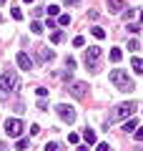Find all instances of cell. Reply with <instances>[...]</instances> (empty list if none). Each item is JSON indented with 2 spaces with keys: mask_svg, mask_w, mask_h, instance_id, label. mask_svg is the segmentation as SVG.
<instances>
[{
  "mask_svg": "<svg viewBox=\"0 0 143 151\" xmlns=\"http://www.w3.org/2000/svg\"><path fill=\"white\" fill-rule=\"evenodd\" d=\"M58 23H60V25H70V15H60Z\"/></svg>",
  "mask_w": 143,
  "mask_h": 151,
  "instance_id": "cell-25",
  "label": "cell"
},
{
  "mask_svg": "<svg viewBox=\"0 0 143 151\" xmlns=\"http://www.w3.org/2000/svg\"><path fill=\"white\" fill-rule=\"evenodd\" d=\"M23 3H33V0H23Z\"/></svg>",
  "mask_w": 143,
  "mask_h": 151,
  "instance_id": "cell-35",
  "label": "cell"
},
{
  "mask_svg": "<svg viewBox=\"0 0 143 151\" xmlns=\"http://www.w3.org/2000/svg\"><path fill=\"white\" fill-rule=\"evenodd\" d=\"M136 108H138V103H136V101H123V103H118V106H116V108L111 111L108 121H111V124H116V121L131 119L133 113H136Z\"/></svg>",
  "mask_w": 143,
  "mask_h": 151,
  "instance_id": "cell-1",
  "label": "cell"
},
{
  "mask_svg": "<svg viewBox=\"0 0 143 151\" xmlns=\"http://www.w3.org/2000/svg\"><path fill=\"white\" fill-rule=\"evenodd\" d=\"M138 48H141V45H138V40H136V38H131V40H128V50L133 53V50H138Z\"/></svg>",
  "mask_w": 143,
  "mask_h": 151,
  "instance_id": "cell-20",
  "label": "cell"
},
{
  "mask_svg": "<svg viewBox=\"0 0 143 151\" xmlns=\"http://www.w3.org/2000/svg\"><path fill=\"white\" fill-rule=\"evenodd\" d=\"M45 151H63V149H60V144H55V141H53V144L45 146Z\"/></svg>",
  "mask_w": 143,
  "mask_h": 151,
  "instance_id": "cell-24",
  "label": "cell"
},
{
  "mask_svg": "<svg viewBox=\"0 0 143 151\" xmlns=\"http://www.w3.org/2000/svg\"><path fill=\"white\" fill-rule=\"evenodd\" d=\"M58 13H60V8H58V5H48V18H55Z\"/></svg>",
  "mask_w": 143,
  "mask_h": 151,
  "instance_id": "cell-19",
  "label": "cell"
},
{
  "mask_svg": "<svg viewBox=\"0 0 143 151\" xmlns=\"http://www.w3.org/2000/svg\"><path fill=\"white\" fill-rule=\"evenodd\" d=\"M98 58H101V48H98V45H90V48L85 50V55H83V60H85V65H88V68H95Z\"/></svg>",
  "mask_w": 143,
  "mask_h": 151,
  "instance_id": "cell-6",
  "label": "cell"
},
{
  "mask_svg": "<svg viewBox=\"0 0 143 151\" xmlns=\"http://www.w3.org/2000/svg\"><path fill=\"white\" fill-rule=\"evenodd\" d=\"M30 134H33V136H35V134H40V126H38V124H33V126H30Z\"/></svg>",
  "mask_w": 143,
  "mask_h": 151,
  "instance_id": "cell-29",
  "label": "cell"
},
{
  "mask_svg": "<svg viewBox=\"0 0 143 151\" xmlns=\"http://www.w3.org/2000/svg\"><path fill=\"white\" fill-rule=\"evenodd\" d=\"M55 113H58L65 124H73V121H75V111L68 106V103H58V106H55Z\"/></svg>",
  "mask_w": 143,
  "mask_h": 151,
  "instance_id": "cell-5",
  "label": "cell"
},
{
  "mask_svg": "<svg viewBox=\"0 0 143 151\" xmlns=\"http://www.w3.org/2000/svg\"><path fill=\"white\" fill-rule=\"evenodd\" d=\"M65 68L73 70V68H75V58H70V55H68V58H65Z\"/></svg>",
  "mask_w": 143,
  "mask_h": 151,
  "instance_id": "cell-23",
  "label": "cell"
},
{
  "mask_svg": "<svg viewBox=\"0 0 143 151\" xmlns=\"http://www.w3.org/2000/svg\"><path fill=\"white\" fill-rule=\"evenodd\" d=\"M78 139H80L78 134H68V141H70V144H78Z\"/></svg>",
  "mask_w": 143,
  "mask_h": 151,
  "instance_id": "cell-27",
  "label": "cell"
},
{
  "mask_svg": "<svg viewBox=\"0 0 143 151\" xmlns=\"http://www.w3.org/2000/svg\"><path fill=\"white\" fill-rule=\"evenodd\" d=\"M111 81H113V86L118 88V91H123V93H131L133 88H136V83H133V78L126 73V70H121V68H116V70H111Z\"/></svg>",
  "mask_w": 143,
  "mask_h": 151,
  "instance_id": "cell-2",
  "label": "cell"
},
{
  "mask_svg": "<svg viewBox=\"0 0 143 151\" xmlns=\"http://www.w3.org/2000/svg\"><path fill=\"white\" fill-rule=\"evenodd\" d=\"M78 151H88V149H78Z\"/></svg>",
  "mask_w": 143,
  "mask_h": 151,
  "instance_id": "cell-36",
  "label": "cell"
},
{
  "mask_svg": "<svg viewBox=\"0 0 143 151\" xmlns=\"http://www.w3.org/2000/svg\"><path fill=\"white\" fill-rule=\"evenodd\" d=\"M141 23H143V10H141Z\"/></svg>",
  "mask_w": 143,
  "mask_h": 151,
  "instance_id": "cell-34",
  "label": "cell"
},
{
  "mask_svg": "<svg viewBox=\"0 0 143 151\" xmlns=\"http://www.w3.org/2000/svg\"><path fill=\"white\" fill-rule=\"evenodd\" d=\"M90 33H93L98 40H103V38H106V30H103V28H90Z\"/></svg>",
  "mask_w": 143,
  "mask_h": 151,
  "instance_id": "cell-17",
  "label": "cell"
},
{
  "mask_svg": "<svg viewBox=\"0 0 143 151\" xmlns=\"http://www.w3.org/2000/svg\"><path fill=\"white\" fill-rule=\"evenodd\" d=\"M83 139L88 141V144H95V131H93V129H85V131H83Z\"/></svg>",
  "mask_w": 143,
  "mask_h": 151,
  "instance_id": "cell-13",
  "label": "cell"
},
{
  "mask_svg": "<svg viewBox=\"0 0 143 151\" xmlns=\"http://www.w3.org/2000/svg\"><path fill=\"white\" fill-rule=\"evenodd\" d=\"M35 55H38V60L40 63H48V60H53V50L50 48H45V45H35Z\"/></svg>",
  "mask_w": 143,
  "mask_h": 151,
  "instance_id": "cell-8",
  "label": "cell"
},
{
  "mask_svg": "<svg viewBox=\"0 0 143 151\" xmlns=\"http://www.w3.org/2000/svg\"><path fill=\"white\" fill-rule=\"evenodd\" d=\"M65 5H78V0H65Z\"/></svg>",
  "mask_w": 143,
  "mask_h": 151,
  "instance_id": "cell-33",
  "label": "cell"
},
{
  "mask_svg": "<svg viewBox=\"0 0 143 151\" xmlns=\"http://www.w3.org/2000/svg\"><path fill=\"white\" fill-rule=\"evenodd\" d=\"M0 151H8V144H5V141H0Z\"/></svg>",
  "mask_w": 143,
  "mask_h": 151,
  "instance_id": "cell-32",
  "label": "cell"
},
{
  "mask_svg": "<svg viewBox=\"0 0 143 151\" xmlns=\"http://www.w3.org/2000/svg\"><path fill=\"white\" fill-rule=\"evenodd\" d=\"M108 10L111 13H121L123 10V0H108Z\"/></svg>",
  "mask_w": 143,
  "mask_h": 151,
  "instance_id": "cell-10",
  "label": "cell"
},
{
  "mask_svg": "<svg viewBox=\"0 0 143 151\" xmlns=\"http://www.w3.org/2000/svg\"><path fill=\"white\" fill-rule=\"evenodd\" d=\"M138 129V121L136 119H128L126 124H123V131H128V134H131V131H136Z\"/></svg>",
  "mask_w": 143,
  "mask_h": 151,
  "instance_id": "cell-12",
  "label": "cell"
},
{
  "mask_svg": "<svg viewBox=\"0 0 143 151\" xmlns=\"http://www.w3.org/2000/svg\"><path fill=\"white\" fill-rule=\"evenodd\" d=\"M121 58H123V53H121V50H118V48H111V60H113V63H118Z\"/></svg>",
  "mask_w": 143,
  "mask_h": 151,
  "instance_id": "cell-15",
  "label": "cell"
},
{
  "mask_svg": "<svg viewBox=\"0 0 143 151\" xmlns=\"http://www.w3.org/2000/svg\"><path fill=\"white\" fill-rule=\"evenodd\" d=\"M128 30H131V33H138V30H141V25H136V23H131V25H128Z\"/></svg>",
  "mask_w": 143,
  "mask_h": 151,
  "instance_id": "cell-30",
  "label": "cell"
},
{
  "mask_svg": "<svg viewBox=\"0 0 143 151\" xmlns=\"http://www.w3.org/2000/svg\"><path fill=\"white\" fill-rule=\"evenodd\" d=\"M131 68L136 73H143V58H131Z\"/></svg>",
  "mask_w": 143,
  "mask_h": 151,
  "instance_id": "cell-11",
  "label": "cell"
},
{
  "mask_svg": "<svg viewBox=\"0 0 143 151\" xmlns=\"http://www.w3.org/2000/svg\"><path fill=\"white\" fill-rule=\"evenodd\" d=\"M10 15H13V20H23V13L18 8H10Z\"/></svg>",
  "mask_w": 143,
  "mask_h": 151,
  "instance_id": "cell-21",
  "label": "cell"
},
{
  "mask_svg": "<svg viewBox=\"0 0 143 151\" xmlns=\"http://www.w3.org/2000/svg\"><path fill=\"white\" fill-rule=\"evenodd\" d=\"M30 30L35 33V35H40V33H43V25H40L38 20H33V23H30Z\"/></svg>",
  "mask_w": 143,
  "mask_h": 151,
  "instance_id": "cell-18",
  "label": "cell"
},
{
  "mask_svg": "<svg viewBox=\"0 0 143 151\" xmlns=\"http://www.w3.org/2000/svg\"><path fill=\"white\" fill-rule=\"evenodd\" d=\"M63 38H65V35H63V30H53V35H50V40H53V43L58 45V43H63Z\"/></svg>",
  "mask_w": 143,
  "mask_h": 151,
  "instance_id": "cell-14",
  "label": "cell"
},
{
  "mask_svg": "<svg viewBox=\"0 0 143 151\" xmlns=\"http://www.w3.org/2000/svg\"><path fill=\"white\" fill-rule=\"evenodd\" d=\"M35 93H38L40 98H45V96H48V88H35Z\"/></svg>",
  "mask_w": 143,
  "mask_h": 151,
  "instance_id": "cell-26",
  "label": "cell"
},
{
  "mask_svg": "<svg viewBox=\"0 0 143 151\" xmlns=\"http://www.w3.org/2000/svg\"><path fill=\"white\" fill-rule=\"evenodd\" d=\"M83 43H85V38H83V35H75V38H73V45H75V48H80Z\"/></svg>",
  "mask_w": 143,
  "mask_h": 151,
  "instance_id": "cell-22",
  "label": "cell"
},
{
  "mask_svg": "<svg viewBox=\"0 0 143 151\" xmlns=\"http://www.w3.org/2000/svg\"><path fill=\"white\" fill-rule=\"evenodd\" d=\"M3 3H5V0H0V5H3Z\"/></svg>",
  "mask_w": 143,
  "mask_h": 151,
  "instance_id": "cell-37",
  "label": "cell"
},
{
  "mask_svg": "<svg viewBox=\"0 0 143 151\" xmlns=\"http://www.w3.org/2000/svg\"><path fill=\"white\" fill-rule=\"evenodd\" d=\"M133 134H136V141H143V129H136Z\"/></svg>",
  "mask_w": 143,
  "mask_h": 151,
  "instance_id": "cell-28",
  "label": "cell"
},
{
  "mask_svg": "<svg viewBox=\"0 0 143 151\" xmlns=\"http://www.w3.org/2000/svg\"><path fill=\"white\" fill-rule=\"evenodd\" d=\"M0 23H3V18H0Z\"/></svg>",
  "mask_w": 143,
  "mask_h": 151,
  "instance_id": "cell-38",
  "label": "cell"
},
{
  "mask_svg": "<svg viewBox=\"0 0 143 151\" xmlns=\"http://www.w3.org/2000/svg\"><path fill=\"white\" fill-rule=\"evenodd\" d=\"M23 129H25V126H23L20 119H8L5 121V134L10 136V139H18V136L23 134Z\"/></svg>",
  "mask_w": 143,
  "mask_h": 151,
  "instance_id": "cell-4",
  "label": "cell"
},
{
  "mask_svg": "<svg viewBox=\"0 0 143 151\" xmlns=\"http://www.w3.org/2000/svg\"><path fill=\"white\" fill-rule=\"evenodd\" d=\"M28 146H30V141H28V139H20V141L15 144V149H18V151H28Z\"/></svg>",
  "mask_w": 143,
  "mask_h": 151,
  "instance_id": "cell-16",
  "label": "cell"
},
{
  "mask_svg": "<svg viewBox=\"0 0 143 151\" xmlns=\"http://www.w3.org/2000/svg\"><path fill=\"white\" fill-rule=\"evenodd\" d=\"M108 149H111L108 144H98V146H95V151H108Z\"/></svg>",
  "mask_w": 143,
  "mask_h": 151,
  "instance_id": "cell-31",
  "label": "cell"
},
{
  "mask_svg": "<svg viewBox=\"0 0 143 151\" xmlns=\"http://www.w3.org/2000/svg\"><path fill=\"white\" fill-rule=\"evenodd\" d=\"M15 60H18V65H20L23 70H30V68H33V58H30L28 53H18Z\"/></svg>",
  "mask_w": 143,
  "mask_h": 151,
  "instance_id": "cell-9",
  "label": "cell"
},
{
  "mask_svg": "<svg viewBox=\"0 0 143 151\" xmlns=\"http://www.w3.org/2000/svg\"><path fill=\"white\" fill-rule=\"evenodd\" d=\"M18 86H20V81H18L15 70L8 68L5 73L0 76V98L5 101V98H8V91H18Z\"/></svg>",
  "mask_w": 143,
  "mask_h": 151,
  "instance_id": "cell-3",
  "label": "cell"
},
{
  "mask_svg": "<svg viewBox=\"0 0 143 151\" xmlns=\"http://www.w3.org/2000/svg\"><path fill=\"white\" fill-rule=\"evenodd\" d=\"M68 93H70L73 98H85V96H88V83H83V81L73 83V86L68 88Z\"/></svg>",
  "mask_w": 143,
  "mask_h": 151,
  "instance_id": "cell-7",
  "label": "cell"
}]
</instances>
